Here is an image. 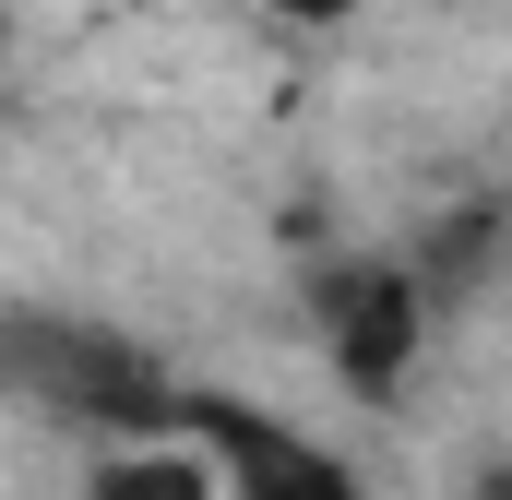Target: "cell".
I'll return each instance as SVG.
<instances>
[{"label":"cell","mask_w":512,"mask_h":500,"mask_svg":"<svg viewBox=\"0 0 512 500\" xmlns=\"http://www.w3.org/2000/svg\"><path fill=\"white\" fill-rule=\"evenodd\" d=\"M0 370L24 381L48 417L96 429V441H167L179 405H191L131 334H108V322H48V310H12L0 322Z\"/></svg>","instance_id":"1"},{"label":"cell","mask_w":512,"mask_h":500,"mask_svg":"<svg viewBox=\"0 0 512 500\" xmlns=\"http://www.w3.org/2000/svg\"><path fill=\"white\" fill-rule=\"evenodd\" d=\"M310 310H322V346H334V381L358 405H393L405 370H417V322H429V286L405 262H322L310 274Z\"/></svg>","instance_id":"2"},{"label":"cell","mask_w":512,"mask_h":500,"mask_svg":"<svg viewBox=\"0 0 512 500\" xmlns=\"http://www.w3.org/2000/svg\"><path fill=\"white\" fill-rule=\"evenodd\" d=\"M179 429L239 477V500H358V477L334 465V453H310V441H286L274 417H251V405H227V393H191L179 405Z\"/></svg>","instance_id":"3"},{"label":"cell","mask_w":512,"mask_h":500,"mask_svg":"<svg viewBox=\"0 0 512 500\" xmlns=\"http://www.w3.org/2000/svg\"><path fill=\"white\" fill-rule=\"evenodd\" d=\"M84 500H215V465H203L191 429H167V441H120V453H96Z\"/></svg>","instance_id":"4"},{"label":"cell","mask_w":512,"mask_h":500,"mask_svg":"<svg viewBox=\"0 0 512 500\" xmlns=\"http://www.w3.org/2000/svg\"><path fill=\"white\" fill-rule=\"evenodd\" d=\"M501 250H512V203H453V215H429V239H417V286H429V298H465Z\"/></svg>","instance_id":"5"},{"label":"cell","mask_w":512,"mask_h":500,"mask_svg":"<svg viewBox=\"0 0 512 500\" xmlns=\"http://www.w3.org/2000/svg\"><path fill=\"white\" fill-rule=\"evenodd\" d=\"M274 12H286V24H346L358 0H274Z\"/></svg>","instance_id":"6"},{"label":"cell","mask_w":512,"mask_h":500,"mask_svg":"<svg viewBox=\"0 0 512 500\" xmlns=\"http://www.w3.org/2000/svg\"><path fill=\"white\" fill-rule=\"evenodd\" d=\"M477 500H512V453H501V465H477Z\"/></svg>","instance_id":"7"}]
</instances>
